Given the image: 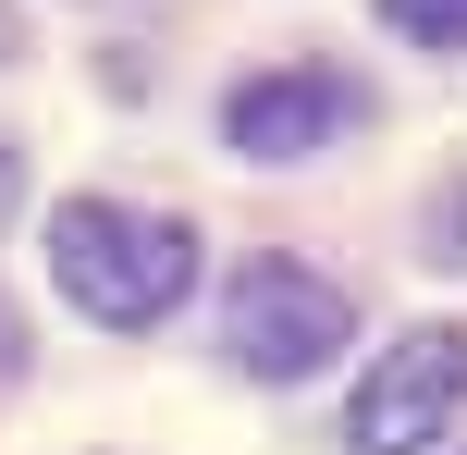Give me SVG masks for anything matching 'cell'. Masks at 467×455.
I'll use <instances>...</instances> for the list:
<instances>
[{"label": "cell", "instance_id": "6da1fadb", "mask_svg": "<svg viewBox=\"0 0 467 455\" xmlns=\"http://www.w3.org/2000/svg\"><path fill=\"white\" fill-rule=\"evenodd\" d=\"M49 284H62L99 333H161V320L197 295V234L172 210L62 197V210H49Z\"/></svg>", "mask_w": 467, "mask_h": 455}, {"label": "cell", "instance_id": "7a4b0ae2", "mask_svg": "<svg viewBox=\"0 0 467 455\" xmlns=\"http://www.w3.org/2000/svg\"><path fill=\"white\" fill-rule=\"evenodd\" d=\"M222 345L246 382H307V369H332L357 345V295L307 259H246L222 295Z\"/></svg>", "mask_w": 467, "mask_h": 455}, {"label": "cell", "instance_id": "3957f363", "mask_svg": "<svg viewBox=\"0 0 467 455\" xmlns=\"http://www.w3.org/2000/svg\"><path fill=\"white\" fill-rule=\"evenodd\" d=\"M455 407H467V320H419V333L381 345V369L357 382L345 443L357 455H419V443L455 431Z\"/></svg>", "mask_w": 467, "mask_h": 455}, {"label": "cell", "instance_id": "277c9868", "mask_svg": "<svg viewBox=\"0 0 467 455\" xmlns=\"http://www.w3.org/2000/svg\"><path fill=\"white\" fill-rule=\"evenodd\" d=\"M345 123H369V87L332 62H283V74H246V87L222 98V136L246 148V160H307V148H332Z\"/></svg>", "mask_w": 467, "mask_h": 455}, {"label": "cell", "instance_id": "5b68a950", "mask_svg": "<svg viewBox=\"0 0 467 455\" xmlns=\"http://www.w3.org/2000/svg\"><path fill=\"white\" fill-rule=\"evenodd\" d=\"M381 25H394V37H419V49H467V0H381Z\"/></svg>", "mask_w": 467, "mask_h": 455}, {"label": "cell", "instance_id": "8992f818", "mask_svg": "<svg viewBox=\"0 0 467 455\" xmlns=\"http://www.w3.org/2000/svg\"><path fill=\"white\" fill-rule=\"evenodd\" d=\"M13 197H25V160H13V136H0V222H13Z\"/></svg>", "mask_w": 467, "mask_h": 455}, {"label": "cell", "instance_id": "52a82bcc", "mask_svg": "<svg viewBox=\"0 0 467 455\" xmlns=\"http://www.w3.org/2000/svg\"><path fill=\"white\" fill-rule=\"evenodd\" d=\"M0 369H25V320L13 308H0Z\"/></svg>", "mask_w": 467, "mask_h": 455}]
</instances>
